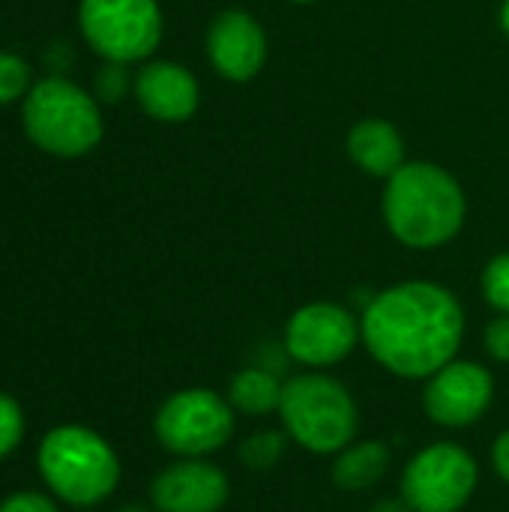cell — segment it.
<instances>
[{
	"label": "cell",
	"instance_id": "1",
	"mask_svg": "<svg viewBox=\"0 0 509 512\" xmlns=\"http://www.w3.org/2000/svg\"><path fill=\"white\" fill-rule=\"evenodd\" d=\"M360 333L381 369L405 381H426L456 360L465 312L444 285L414 279L375 294L363 309Z\"/></svg>",
	"mask_w": 509,
	"mask_h": 512
},
{
	"label": "cell",
	"instance_id": "2",
	"mask_svg": "<svg viewBox=\"0 0 509 512\" xmlns=\"http://www.w3.org/2000/svg\"><path fill=\"white\" fill-rule=\"evenodd\" d=\"M465 192L453 174L432 162H405L384 192V219L393 237L411 249L450 243L465 225Z\"/></svg>",
	"mask_w": 509,
	"mask_h": 512
},
{
	"label": "cell",
	"instance_id": "3",
	"mask_svg": "<svg viewBox=\"0 0 509 512\" xmlns=\"http://www.w3.org/2000/svg\"><path fill=\"white\" fill-rule=\"evenodd\" d=\"M282 432L306 453L336 456L360 432V408L354 393L327 372H300L285 378L279 399Z\"/></svg>",
	"mask_w": 509,
	"mask_h": 512
},
{
	"label": "cell",
	"instance_id": "4",
	"mask_svg": "<svg viewBox=\"0 0 509 512\" xmlns=\"http://www.w3.org/2000/svg\"><path fill=\"white\" fill-rule=\"evenodd\" d=\"M45 486L72 507H93L111 498L120 483L114 447L84 426H57L39 444Z\"/></svg>",
	"mask_w": 509,
	"mask_h": 512
},
{
	"label": "cell",
	"instance_id": "5",
	"mask_svg": "<svg viewBox=\"0 0 509 512\" xmlns=\"http://www.w3.org/2000/svg\"><path fill=\"white\" fill-rule=\"evenodd\" d=\"M24 129L39 150L72 159L99 144L102 117L81 87L66 78H45L24 99Z\"/></svg>",
	"mask_w": 509,
	"mask_h": 512
},
{
	"label": "cell",
	"instance_id": "6",
	"mask_svg": "<svg viewBox=\"0 0 509 512\" xmlns=\"http://www.w3.org/2000/svg\"><path fill=\"white\" fill-rule=\"evenodd\" d=\"M237 429L228 396L207 387H186L168 396L153 420L159 444L177 459H207L219 453Z\"/></svg>",
	"mask_w": 509,
	"mask_h": 512
},
{
	"label": "cell",
	"instance_id": "7",
	"mask_svg": "<svg viewBox=\"0 0 509 512\" xmlns=\"http://www.w3.org/2000/svg\"><path fill=\"white\" fill-rule=\"evenodd\" d=\"M480 483L477 459L456 441H435L411 456L399 492L414 512H462Z\"/></svg>",
	"mask_w": 509,
	"mask_h": 512
},
{
	"label": "cell",
	"instance_id": "8",
	"mask_svg": "<svg viewBox=\"0 0 509 512\" xmlns=\"http://www.w3.org/2000/svg\"><path fill=\"white\" fill-rule=\"evenodd\" d=\"M84 39L111 63H132L156 51L162 12L156 0H81Z\"/></svg>",
	"mask_w": 509,
	"mask_h": 512
},
{
	"label": "cell",
	"instance_id": "9",
	"mask_svg": "<svg viewBox=\"0 0 509 512\" xmlns=\"http://www.w3.org/2000/svg\"><path fill=\"white\" fill-rule=\"evenodd\" d=\"M360 339V321L345 306L318 300L300 306L288 318L282 345L294 363L306 369H330L348 360Z\"/></svg>",
	"mask_w": 509,
	"mask_h": 512
},
{
	"label": "cell",
	"instance_id": "10",
	"mask_svg": "<svg viewBox=\"0 0 509 512\" xmlns=\"http://www.w3.org/2000/svg\"><path fill=\"white\" fill-rule=\"evenodd\" d=\"M495 402V378L474 360H450L423 387V411L435 426L468 429Z\"/></svg>",
	"mask_w": 509,
	"mask_h": 512
},
{
	"label": "cell",
	"instance_id": "11",
	"mask_svg": "<svg viewBox=\"0 0 509 512\" xmlns=\"http://www.w3.org/2000/svg\"><path fill=\"white\" fill-rule=\"evenodd\" d=\"M231 483L207 459H180L162 468L150 486L156 512H219L228 504Z\"/></svg>",
	"mask_w": 509,
	"mask_h": 512
},
{
	"label": "cell",
	"instance_id": "12",
	"mask_svg": "<svg viewBox=\"0 0 509 512\" xmlns=\"http://www.w3.org/2000/svg\"><path fill=\"white\" fill-rule=\"evenodd\" d=\"M207 54L222 78L249 81L261 72L267 60V36L249 12L228 9L210 24Z\"/></svg>",
	"mask_w": 509,
	"mask_h": 512
},
{
	"label": "cell",
	"instance_id": "13",
	"mask_svg": "<svg viewBox=\"0 0 509 512\" xmlns=\"http://www.w3.org/2000/svg\"><path fill=\"white\" fill-rule=\"evenodd\" d=\"M141 108L162 123H183L198 108V81L186 66L150 63L135 78Z\"/></svg>",
	"mask_w": 509,
	"mask_h": 512
},
{
	"label": "cell",
	"instance_id": "14",
	"mask_svg": "<svg viewBox=\"0 0 509 512\" xmlns=\"http://www.w3.org/2000/svg\"><path fill=\"white\" fill-rule=\"evenodd\" d=\"M348 153L357 168H363L372 177H393L405 165V144L396 126L387 120L369 117L360 120L348 135Z\"/></svg>",
	"mask_w": 509,
	"mask_h": 512
},
{
	"label": "cell",
	"instance_id": "15",
	"mask_svg": "<svg viewBox=\"0 0 509 512\" xmlns=\"http://www.w3.org/2000/svg\"><path fill=\"white\" fill-rule=\"evenodd\" d=\"M390 462H393V453L387 441H378V438L351 441L342 453L333 456L330 480L339 492H348V495L369 492L387 477Z\"/></svg>",
	"mask_w": 509,
	"mask_h": 512
},
{
	"label": "cell",
	"instance_id": "16",
	"mask_svg": "<svg viewBox=\"0 0 509 512\" xmlns=\"http://www.w3.org/2000/svg\"><path fill=\"white\" fill-rule=\"evenodd\" d=\"M282 378L261 369V366H246L240 369L231 384H228V402L237 414L246 417H264L279 411V399H282Z\"/></svg>",
	"mask_w": 509,
	"mask_h": 512
},
{
	"label": "cell",
	"instance_id": "17",
	"mask_svg": "<svg viewBox=\"0 0 509 512\" xmlns=\"http://www.w3.org/2000/svg\"><path fill=\"white\" fill-rule=\"evenodd\" d=\"M288 435L285 432H276V429H261V432H252L240 441L237 447V459L243 462V468L255 471V474H264V471H273L285 453H288Z\"/></svg>",
	"mask_w": 509,
	"mask_h": 512
},
{
	"label": "cell",
	"instance_id": "18",
	"mask_svg": "<svg viewBox=\"0 0 509 512\" xmlns=\"http://www.w3.org/2000/svg\"><path fill=\"white\" fill-rule=\"evenodd\" d=\"M483 297L489 300L492 309L509 315V252L495 255L483 270Z\"/></svg>",
	"mask_w": 509,
	"mask_h": 512
},
{
	"label": "cell",
	"instance_id": "19",
	"mask_svg": "<svg viewBox=\"0 0 509 512\" xmlns=\"http://www.w3.org/2000/svg\"><path fill=\"white\" fill-rule=\"evenodd\" d=\"M27 78H30L27 63L9 51H0V105L15 102L27 90Z\"/></svg>",
	"mask_w": 509,
	"mask_h": 512
},
{
	"label": "cell",
	"instance_id": "20",
	"mask_svg": "<svg viewBox=\"0 0 509 512\" xmlns=\"http://www.w3.org/2000/svg\"><path fill=\"white\" fill-rule=\"evenodd\" d=\"M21 435H24V414L12 396L0 393V462L21 444Z\"/></svg>",
	"mask_w": 509,
	"mask_h": 512
},
{
	"label": "cell",
	"instance_id": "21",
	"mask_svg": "<svg viewBox=\"0 0 509 512\" xmlns=\"http://www.w3.org/2000/svg\"><path fill=\"white\" fill-rule=\"evenodd\" d=\"M0 512H60L57 504L39 492H15L9 495L3 504H0Z\"/></svg>",
	"mask_w": 509,
	"mask_h": 512
},
{
	"label": "cell",
	"instance_id": "22",
	"mask_svg": "<svg viewBox=\"0 0 509 512\" xmlns=\"http://www.w3.org/2000/svg\"><path fill=\"white\" fill-rule=\"evenodd\" d=\"M486 351L498 360V363H509V315L495 318L486 327Z\"/></svg>",
	"mask_w": 509,
	"mask_h": 512
},
{
	"label": "cell",
	"instance_id": "23",
	"mask_svg": "<svg viewBox=\"0 0 509 512\" xmlns=\"http://www.w3.org/2000/svg\"><path fill=\"white\" fill-rule=\"evenodd\" d=\"M288 360L291 357H288L285 345H261V351L255 354V366H261V369H267V372H273L279 378H282V369H285Z\"/></svg>",
	"mask_w": 509,
	"mask_h": 512
},
{
	"label": "cell",
	"instance_id": "24",
	"mask_svg": "<svg viewBox=\"0 0 509 512\" xmlns=\"http://www.w3.org/2000/svg\"><path fill=\"white\" fill-rule=\"evenodd\" d=\"M492 468L509 486V429H504L492 444Z\"/></svg>",
	"mask_w": 509,
	"mask_h": 512
},
{
	"label": "cell",
	"instance_id": "25",
	"mask_svg": "<svg viewBox=\"0 0 509 512\" xmlns=\"http://www.w3.org/2000/svg\"><path fill=\"white\" fill-rule=\"evenodd\" d=\"M123 87H126L123 69H117V66L102 69V75H99V90H102L105 99H117V96L123 93Z\"/></svg>",
	"mask_w": 509,
	"mask_h": 512
},
{
	"label": "cell",
	"instance_id": "26",
	"mask_svg": "<svg viewBox=\"0 0 509 512\" xmlns=\"http://www.w3.org/2000/svg\"><path fill=\"white\" fill-rule=\"evenodd\" d=\"M369 512H414V510H411V507H408V501L399 495V498H381V501H375Z\"/></svg>",
	"mask_w": 509,
	"mask_h": 512
},
{
	"label": "cell",
	"instance_id": "27",
	"mask_svg": "<svg viewBox=\"0 0 509 512\" xmlns=\"http://www.w3.org/2000/svg\"><path fill=\"white\" fill-rule=\"evenodd\" d=\"M501 24H504V30L509 33V0L504 3V9H501Z\"/></svg>",
	"mask_w": 509,
	"mask_h": 512
},
{
	"label": "cell",
	"instance_id": "28",
	"mask_svg": "<svg viewBox=\"0 0 509 512\" xmlns=\"http://www.w3.org/2000/svg\"><path fill=\"white\" fill-rule=\"evenodd\" d=\"M123 512H147V510H144V507H126Z\"/></svg>",
	"mask_w": 509,
	"mask_h": 512
},
{
	"label": "cell",
	"instance_id": "29",
	"mask_svg": "<svg viewBox=\"0 0 509 512\" xmlns=\"http://www.w3.org/2000/svg\"><path fill=\"white\" fill-rule=\"evenodd\" d=\"M294 3H312V0H294Z\"/></svg>",
	"mask_w": 509,
	"mask_h": 512
}]
</instances>
